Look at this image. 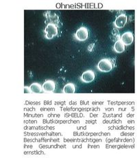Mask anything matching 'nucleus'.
<instances>
[{
	"label": "nucleus",
	"instance_id": "nucleus-1",
	"mask_svg": "<svg viewBox=\"0 0 137 158\" xmlns=\"http://www.w3.org/2000/svg\"><path fill=\"white\" fill-rule=\"evenodd\" d=\"M113 67V60L111 59H103L99 62L97 65V69L103 72H108L112 70Z\"/></svg>",
	"mask_w": 137,
	"mask_h": 158
},
{
	"label": "nucleus",
	"instance_id": "nucleus-2",
	"mask_svg": "<svg viewBox=\"0 0 137 158\" xmlns=\"http://www.w3.org/2000/svg\"><path fill=\"white\" fill-rule=\"evenodd\" d=\"M44 32L45 34V37L48 39H51L58 35V27L55 24L49 23L47 25Z\"/></svg>",
	"mask_w": 137,
	"mask_h": 158
},
{
	"label": "nucleus",
	"instance_id": "nucleus-3",
	"mask_svg": "<svg viewBox=\"0 0 137 158\" xmlns=\"http://www.w3.org/2000/svg\"><path fill=\"white\" fill-rule=\"evenodd\" d=\"M45 17H46V23H53L55 24L57 27L59 26L60 19L58 15L55 13H51V11H47L45 13Z\"/></svg>",
	"mask_w": 137,
	"mask_h": 158
},
{
	"label": "nucleus",
	"instance_id": "nucleus-4",
	"mask_svg": "<svg viewBox=\"0 0 137 158\" xmlns=\"http://www.w3.org/2000/svg\"><path fill=\"white\" fill-rule=\"evenodd\" d=\"M89 30L85 27H81L75 32V38L80 41H84L89 38Z\"/></svg>",
	"mask_w": 137,
	"mask_h": 158
},
{
	"label": "nucleus",
	"instance_id": "nucleus-5",
	"mask_svg": "<svg viewBox=\"0 0 137 158\" xmlns=\"http://www.w3.org/2000/svg\"><path fill=\"white\" fill-rule=\"evenodd\" d=\"M127 22V16L125 14H121L116 18L115 19L114 24L115 27H117L118 28H122L126 25Z\"/></svg>",
	"mask_w": 137,
	"mask_h": 158
},
{
	"label": "nucleus",
	"instance_id": "nucleus-6",
	"mask_svg": "<svg viewBox=\"0 0 137 158\" xmlns=\"http://www.w3.org/2000/svg\"><path fill=\"white\" fill-rule=\"evenodd\" d=\"M95 78V74L93 70H88L84 72L81 77V80L84 83H91Z\"/></svg>",
	"mask_w": 137,
	"mask_h": 158
},
{
	"label": "nucleus",
	"instance_id": "nucleus-7",
	"mask_svg": "<svg viewBox=\"0 0 137 158\" xmlns=\"http://www.w3.org/2000/svg\"><path fill=\"white\" fill-rule=\"evenodd\" d=\"M121 41L125 45H130L134 41V35L132 32H126L121 36Z\"/></svg>",
	"mask_w": 137,
	"mask_h": 158
},
{
	"label": "nucleus",
	"instance_id": "nucleus-8",
	"mask_svg": "<svg viewBox=\"0 0 137 158\" xmlns=\"http://www.w3.org/2000/svg\"><path fill=\"white\" fill-rule=\"evenodd\" d=\"M42 88L45 92H53L56 89V83L53 81H47L42 85Z\"/></svg>",
	"mask_w": 137,
	"mask_h": 158
},
{
	"label": "nucleus",
	"instance_id": "nucleus-9",
	"mask_svg": "<svg viewBox=\"0 0 137 158\" xmlns=\"http://www.w3.org/2000/svg\"><path fill=\"white\" fill-rule=\"evenodd\" d=\"M125 45L121 40H118L114 45V50L117 53H122L125 51Z\"/></svg>",
	"mask_w": 137,
	"mask_h": 158
},
{
	"label": "nucleus",
	"instance_id": "nucleus-10",
	"mask_svg": "<svg viewBox=\"0 0 137 158\" xmlns=\"http://www.w3.org/2000/svg\"><path fill=\"white\" fill-rule=\"evenodd\" d=\"M75 92V85L73 83H68L63 88V92L65 94H74Z\"/></svg>",
	"mask_w": 137,
	"mask_h": 158
},
{
	"label": "nucleus",
	"instance_id": "nucleus-11",
	"mask_svg": "<svg viewBox=\"0 0 137 158\" xmlns=\"http://www.w3.org/2000/svg\"><path fill=\"white\" fill-rule=\"evenodd\" d=\"M30 89L31 90V92L38 94L42 92V87L40 84L38 83H32L30 87Z\"/></svg>",
	"mask_w": 137,
	"mask_h": 158
}]
</instances>
